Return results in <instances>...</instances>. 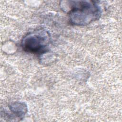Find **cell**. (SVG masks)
<instances>
[{"mask_svg": "<svg viewBox=\"0 0 122 122\" xmlns=\"http://www.w3.org/2000/svg\"><path fill=\"white\" fill-rule=\"evenodd\" d=\"M10 112L18 119H22L27 112V105L22 102H14L9 105Z\"/></svg>", "mask_w": 122, "mask_h": 122, "instance_id": "cell-3", "label": "cell"}, {"mask_svg": "<svg viewBox=\"0 0 122 122\" xmlns=\"http://www.w3.org/2000/svg\"><path fill=\"white\" fill-rule=\"evenodd\" d=\"M51 41L50 34L44 29H38L26 34L21 41L22 49L31 53H44Z\"/></svg>", "mask_w": 122, "mask_h": 122, "instance_id": "cell-2", "label": "cell"}, {"mask_svg": "<svg viewBox=\"0 0 122 122\" xmlns=\"http://www.w3.org/2000/svg\"><path fill=\"white\" fill-rule=\"evenodd\" d=\"M69 7V22L72 25L84 26L99 20L102 11L99 5L90 0L63 1Z\"/></svg>", "mask_w": 122, "mask_h": 122, "instance_id": "cell-1", "label": "cell"}]
</instances>
